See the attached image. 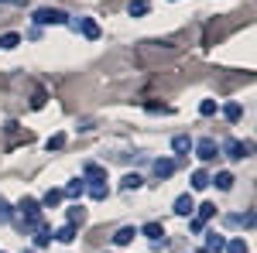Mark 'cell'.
I'll return each instance as SVG.
<instances>
[{"label":"cell","instance_id":"1","mask_svg":"<svg viewBox=\"0 0 257 253\" xmlns=\"http://www.w3.org/2000/svg\"><path fill=\"white\" fill-rule=\"evenodd\" d=\"M35 24H69V14L59 7H38L35 11Z\"/></svg>","mask_w":257,"mask_h":253},{"label":"cell","instance_id":"2","mask_svg":"<svg viewBox=\"0 0 257 253\" xmlns=\"http://www.w3.org/2000/svg\"><path fill=\"white\" fill-rule=\"evenodd\" d=\"M250 147H254V144H240L237 137H226V140H223V154L230 157V161H243V157L250 154Z\"/></svg>","mask_w":257,"mask_h":253},{"label":"cell","instance_id":"3","mask_svg":"<svg viewBox=\"0 0 257 253\" xmlns=\"http://www.w3.org/2000/svg\"><path fill=\"white\" fill-rule=\"evenodd\" d=\"M192 147H196L199 161H213V157L219 154V147H216V140H213V137H202V140H196Z\"/></svg>","mask_w":257,"mask_h":253},{"label":"cell","instance_id":"4","mask_svg":"<svg viewBox=\"0 0 257 253\" xmlns=\"http://www.w3.org/2000/svg\"><path fill=\"white\" fill-rule=\"evenodd\" d=\"M196 219H192V229H196V233H202V226H206V219H213V215H216V205H213V202H202V205H196Z\"/></svg>","mask_w":257,"mask_h":253},{"label":"cell","instance_id":"5","mask_svg":"<svg viewBox=\"0 0 257 253\" xmlns=\"http://www.w3.org/2000/svg\"><path fill=\"white\" fill-rule=\"evenodd\" d=\"M69 24H72L76 31H82V35H86L89 41H96V38H99V24H96L93 18H79V21H69Z\"/></svg>","mask_w":257,"mask_h":253},{"label":"cell","instance_id":"6","mask_svg":"<svg viewBox=\"0 0 257 253\" xmlns=\"http://www.w3.org/2000/svg\"><path fill=\"white\" fill-rule=\"evenodd\" d=\"M138 236H148L151 243H165V239H161V236H165V226H161V222H144L138 229Z\"/></svg>","mask_w":257,"mask_h":253},{"label":"cell","instance_id":"7","mask_svg":"<svg viewBox=\"0 0 257 253\" xmlns=\"http://www.w3.org/2000/svg\"><path fill=\"white\" fill-rule=\"evenodd\" d=\"M82 181H86V185H96V181H106V171H103L99 164H86V168H82Z\"/></svg>","mask_w":257,"mask_h":253},{"label":"cell","instance_id":"8","mask_svg":"<svg viewBox=\"0 0 257 253\" xmlns=\"http://www.w3.org/2000/svg\"><path fill=\"white\" fill-rule=\"evenodd\" d=\"M196 212V198L192 195H178L175 198V215H192Z\"/></svg>","mask_w":257,"mask_h":253},{"label":"cell","instance_id":"9","mask_svg":"<svg viewBox=\"0 0 257 253\" xmlns=\"http://www.w3.org/2000/svg\"><path fill=\"white\" fill-rule=\"evenodd\" d=\"M226 250V239L219 233H206V253H223Z\"/></svg>","mask_w":257,"mask_h":253},{"label":"cell","instance_id":"10","mask_svg":"<svg viewBox=\"0 0 257 253\" xmlns=\"http://www.w3.org/2000/svg\"><path fill=\"white\" fill-rule=\"evenodd\" d=\"M155 175H158V178H172V175H175V161L158 157V161H155Z\"/></svg>","mask_w":257,"mask_h":253},{"label":"cell","instance_id":"11","mask_svg":"<svg viewBox=\"0 0 257 253\" xmlns=\"http://www.w3.org/2000/svg\"><path fill=\"white\" fill-rule=\"evenodd\" d=\"M192 144H196V140H192V137L178 134L175 140H172V151H175V154H189V151H192Z\"/></svg>","mask_w":257,"mask_h":253},{"label":"cell","instance_id":"12","mask_svg":"<svg viewBox=\"0 0 257 253\" xmlns=\"http://www.w3.org/2000/svg\"><path fill=\"white\" fill-rule=\"evenodd\" d=\"M209 185H216L219 192H230V188H233V175H230V171H219L216 178H209Z\"/></svg>","mask_w":257,"mask_h":253},{"label":"cell","instance_id":"13","mask_svg":"<svg viewBox=\"0 0 257 253\" xmlns=\"http://www.w3.org/2000/svg\"><path fill=\"white\" fill-rule=\"evenodd\" d=\"M192 188H199V192L209 188V171H206V168H196V171H192Z\"/></svg>","mask_w":257,"mask_h":253},{"label":"cell","instance_id":"14","mask_svg":"<svg viewBox=\"0 0 257 253\" xmlns=\"http://www.w3.org/2000/svg\"><path fill=\"white\" fill-rule=\"evenodd\" d=\"M134 236H138V229H134V226H123V229H117V236H113V243H117V246H127V243H131Z\"/></svg>","mask_w":257,"mask_h":253},{"label":"cell","instance_id":"15","mask_svg":"<svg viewBox=\"0 0 257 253\" xmlns=\"http://www.w3.org/2000/svg\"><path fill=\"white\" fill-rule=\"evenodd\" d=\"M82 192H86V181H82V178H76V181L65 185V195H69V198H82Z\"/></svg>","mask_w":257,"mask_h":253},{"label":"cell","instance_id":"16","mask_svg":"<svg viewBox=\"0 0 257 253\" xmlns=\"http://www.w3.org/2000/svg\"><path fill=\"white\" fill-rule=\"evenodd\" d=\"M52 239H59V243H72V239H76V226H69V222H65L59 233H52Z\"/></svg>","mask_w":257,"mask_h":253},{"label":"cell","instance_id":"17","mask_svg":"<svg viewBox=\"0 0 257 253\" xmlns=\"http://www.w3.org/2000/svg\"><path fill=\"white\" fill-rule=\"evenodd\" d=\"M86 192L93 195V198H96V202H103V198H106V195H110V188H106V181H96V185H86Z\"/></svg>","mask_w":257,"mask_h":253},{"label":"cell","instance_id":"18","mask_svg":"<svg viewBox=\"0 0 257 253\" xmlns=\"http://www.w3.org/2000/svg\"><path fill=\"white\" fill-rule=\"evenodd\" d=\"M226 222H230V226H247V229H250V226H254V212L247 209V212H243V215H230Z\"/></svg>","mask_w":257,"mask_h":253},{"label":"cell","instance_id":"19","mask_svg":"<svg viewBox=\"0 0 257 253\" xmlns=\"http://www.w3.org/2000/svg\"><path fill=\"white\" fill-rule=\"evenodd\" d=\"M59 202H62V192H59V188H48V192H45V198H41V205H45V209H55Z\"/></svg>","mask_w":257,"mask_h":253},{"label":"cell","instance_id":"20","mask_svg":"<svg viewBox=\"0 0 257 253\" xmlns=\"http://www.w3.org/2000/svg\"><path fill=\"white\" fill-rule=\"evenodd\" d=\"M223 117L230 120V123H237V120L243 117V106H240V103H226V110H223Z\"/></svg>","mask_w":257,"mask_h":253},{"label":"cell","instance_id":"21","mask_svg":"<svg viewBox=\"0 0 257 253\" xmlns=\"http://www.w3.org/2000/svg\"><path fill=\"white\" fill-rule=\"evenodd\" d=\"M82 222H86V209L82 205H72L69 209V226H82Z\"/></svg>","mask_w":257,"mask_h":253},{"label":"cell","instance_id":"22","mask_svg":"<svg viewBox=\"0 0 257 253\" xmlns=\"http://www.w3.org/2000/svg\"><path fill=\"white\" fill-rule=\"evenodd\" d=\"M48 243H52V229L48 226H38L35 229V246H48Z\"/></svg>","mask_w":257,"mask_h":253},{"label":"cell","instance_id":"23","mask_svg":"<svg viewBox=\"0 0 257 253\" xmlns=\"http://www.w3.org/2000/svg\"><path fill=\"white\" fill-rule=\"evenodd\" d=\"M148 11H151V4H148V0H134V4H131V18H144Z\"/></svg>","mask_w":257,"mask_h":253},{"label":"cell","instance_id":"24","mask_svg":"<svg viewBox=\"0 0 257 253\" xmlns=\"http://www.w3.org/2000/svg\"><path fill=\"white\" fill-rule=\"evenodd\" d=\"M120 188H123V192H134V188H141V175H123Z\"/></svg>","mask_w":257,"mask_h":253},{"label":"cell","instance_id":"25","mask_svg":"<svg viewBox=\"0 0 257 253\" xmlns=\"http://www.w3.org/2000/svg\"><path fill=\"white\" fill-rule=\"evenodd\" d=\"M18 45H21V35H14V31L0 38V48H7V52H11V48H18Z\"/></svg>","mask_w":257,"mask_h":253},{"label":"cell","instance_id":"26","mask_svg":"<svg viewBox=\"0 0 257 253\" xmlns=\"http://www.w3.org/2000/svg\"><path fill=\"white\" fill-rule=\"evenodd\" d=\"M199 113H202V117H213V113H216V99H202V103H199Z\"/></svg>","mask_w":257,"mask_h":253},{"label":"cell","instance_id":"27","mask_svg":"<svg viewBox=\"0 0 257 253\" xmlns=\"http://www.w3.org/2000/svg\"><path fill=\"white\" fill-rule=\"evenodd\" d=\"M11 202H7V198H4V195H0V222H11Z\"/></svg>","mask_w":257,"mask_h":253},{"label":"cell","instance_id":"28","mask_svg":"<svg viewBox=\"0 0 257 253\" xmlns=\"http://www.w3.org/2000/svg\"><path fill=\"white\" fill-rule=\"evenodd\" d=\"M62 147H65V134L48 137V151H62Z\"/></svg>","mask_w":257,"mask_h":253},{"label":"cell","instance_id":"29","mask_svg":"<svg viewBox=\"0 0 257 253\" xmlns=\"http://www.w3.org/2000/svg\"><path fill=\"white\" fill-rule=\"evenodd\" d=\"M226 253H247V243L243 239H230L226 243Z\"/></svg>","mask_w":257,"mask_h":253},{"label":"cell","instance_id":"30","mask_svg":"<svg viewBox=\"0 0 257 253\" xmlns=\"http://www.w3.org/2000/svg\"><path fill=\"white\" fill-rule=\"evenodd\" d=\"M148 113H172V106H161V103H148Z\"/></svg>","mask_w":257,"mask_h":253},{"label":"cell","instance_id":"31","mask_svg":"<svg viewBox=\"0 0 257 253\" xmlns=\"http://www.w3.org/2000/svg\"><path fill=\"white\" fill-rule=\"evenodd\" d=\"M31 106H35V110H41V106H45V93H35V99H31Z\"/></svg>","mask_w":257,"mask_h":253},{"label":"cell","instance_id":"32","mask_svg":"<svg viewBox=\"0 0 257 253\" xmlns=\"http://www.w3.org/2000/svg\"><path fill=\"white\" fill-rule=\"evenodd\" d=\"M0 4H28V0H0Z\"/></svg>","mask_w":257,"mask_h":253},{"label":"cell","instance_id":"33","mask_svg":"<svg viewBox=\"0 0 257 253\" xmlns=\"http://www.w3.org/2000/svg\"><path fill=\"white\" fill-rule=\"evenodd\" d=\"M24 253H35V250H24Z\"/></svg>","mask_w":257,"mask_h":253},{"label":"cell","instance_id":"34","mask_svg":"<svg viewBox=\"0 0 257 253\" xmlns=\"http://www.w3.org/2000/svg\"><path fill=\"white\" fill-rule=\"evenodd\" d=\"M199 253H206V250H199Z\"/></svg>","mask_w":257,"mask_h":253}]
</instances>
